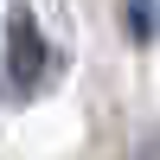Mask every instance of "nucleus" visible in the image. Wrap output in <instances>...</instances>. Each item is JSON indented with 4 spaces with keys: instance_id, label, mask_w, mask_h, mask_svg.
I'll list each match as a JSON object with an SVG mask.
<instances>
[{
    "instance_id": "f257e3e1",
    "label": "nucleus",
    "mask_w": 160,
    "mask_h": 160,
    "mask_svg": "<svg viewBox=\"0 0 160 160\" xmlns=\"http://www.w3.org/2000/svg\"><path fill=\"white\" fill-rule=\"evenodd\" d=\"M7 77L13 83H38L45 77V38H38V19L26 7H13V19H7Z\"/></svg>"
},
{
    "instance_id": "f03ea898",
    "label": "nucleus",
    "mask_w": 160,
    "mask_h": 160,
    "mask_svg": "<svg viewBox=\"0 0 160 160\" xmlns=\"http://www.w3.org/2000/svg\"><path fill=\"white\" fill-rule=\"evenodd\" d=\"M122 13L135 19V38H154V0H122Z\"/></svg>"
}]
</instances>
